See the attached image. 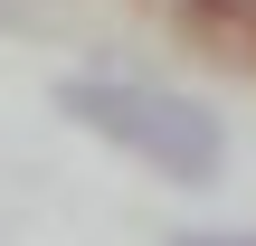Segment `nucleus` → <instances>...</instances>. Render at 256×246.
I'll return each mask as SVG.
<instances>
[{"mask_svg":"<svg viewBox=\"0 0 256 246\" xmlns=\"http://www.w3.org/2000/svg\"><path fill=\"white\" fill-rule=\"evenodd\" d=\"M57 114L86 123V133H104L114 152L152 161L180 190H209L228 171V123L200 95H180V85H152V76H66L57 85Z\"/></svg>","mask_w":256,"mask_h":246,"instance_id":"f257e3e1","label":"nucleus"},{"mask_svg":"<svg viewBox=\"0 0 256 246\" xmlns=\"http://www.w3.org/2000/svg\"><path fill=\"white\" fill-rule=\"evenodd\" d=\"M180 246H256V237H228V228H190Z\"/></svg>","mask_w":256,"mask_h":246,"instance_id":"f03ea898","label":"nucleus"},{"mask_svg":"<svg viewBox=\"0 0 256 246\" xmlns=\"http://www.w3.org/2000/svg\"><path fill=\"white\" fill-rule=\"evenodd\" d=\"M238 9H256V0H238Z\"/></svg>","mask_w":256,"mask_h":246,"instance_id":"7ed1b4c3","label":"nucleus"}]
</instances>
